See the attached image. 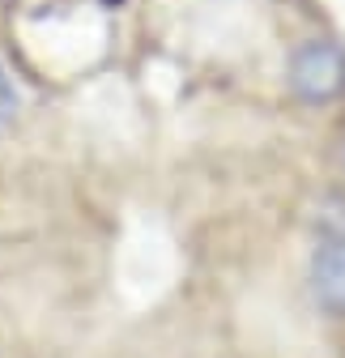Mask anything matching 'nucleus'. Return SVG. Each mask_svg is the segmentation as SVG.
I'll return each instance as SVG.
<instances>
[{
    "label": "nucleus",
    "instance_id": "1",
    "mask_svg": "<svg viewBox=\"0 0 345 358\" xmlns=\"http://www.w3.org/2000/svg\"><path fill=\"white\" fill-rule=\"evenodd\" d=\"M17 120H22V90H17V81L9 77V69L0 64V137H5Z\"/></svg>",
    "mask_w": 345,
    "mask_h": 358
}]
</instances>
